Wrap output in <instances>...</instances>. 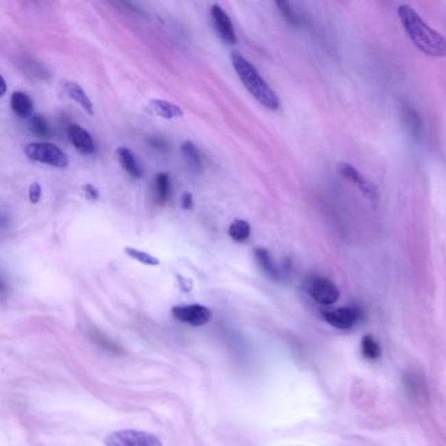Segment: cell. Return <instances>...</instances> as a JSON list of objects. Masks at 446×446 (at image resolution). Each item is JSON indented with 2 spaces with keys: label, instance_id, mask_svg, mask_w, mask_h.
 Here are the masks:
<instances>
[{
  "label": "cell",
  "instance_id": "cell-1",
  "mask_svg": "<svg viewBox=\"0 0 446 446\" xmlns=\"http://www.w3.org/2000/svg\"><path fill=\"white\" fill-rule=\"evenodd\" d=\"M398 16L406 34L423 54L433 58L446 57L445 37L431 28L412 7L401 4Z\"/></svg>",
  "mask_w": 446,
  "mask_h": 446
},
{
  "label": "cell",
  "instance_id": "cell-2",
  "mask_svg": "<svg viewBox=\"0 0 446 446\" xmlns=\"http://www.w3.org/2000/svg\"><path fill=\"white\" fill-rule=\"evenodd\" d=\"M232 63L247 92L264 108L270 110H277L280 106L279 97L263 80L256 67L237 51H233L232 54Z\"/></svg>",
  "mask_w": 446,
  "mask_h": 446
},
{
  "label": "cell",
  "instance_id": "cell-3",
  "mask_svg": "<svg viewBox=\"0 0 446 446\" xmlns=\"http://www.w3.org/2000/svg\"><path fill=\"white\" fill-rule=\"evenodd\" d=\"M27 158L42 162L55 168H67L69 158L67 155L54 144L50 143H29L24 149Z\"/></svg>",
  "mask_w": 446,
  "mask_h": 446
},
{
  "label": "cell",
  "instance_id": "cell-4",
  "mask_svg": "<svg viewBox=\"0 0 446 446\" xmlns=\"http://www.w3.org/2000/svg\"><path fill=\"white\" fill-rule=\"evenodd\" d=\"M106 446H162L155 434L148 432L123 430L109 434L105 440Z\"/></svg>",
  "mask_w": 446,
  "mask_h": 446
},
{
  "label": "cell",
  "instance_id": "cell-5",
  "mask_svg": "<svg viewBox=\"0 0 446 446\" xmlns=\"http://www.w3.org/2000/svg\"><path fill=\"white\" fill-rule=\"evenodd\" d=\"M336 169H338V173L342 177H345L347 181H349L359 187L360 193L368 201H371L372 204H378V201H380L378 188L373 182H371L367 177H364L354 165L347 164V162H340V164H338Z\"/></svg>",
  "mask_w": 446,
  "mask_h": 446
},
{
  "label": "cell",
  "instance_id": "cell-6",
  "mask_svg": "<svg viewBox=\"0 0 446 446\" xmlns=\"http://www.w3.org/2000/svg\"><path fill=\"white\" fill-rule=\"evenodd\" d=\"M322 316L327 323L338 330H351L362 318V312L358 306H343L331 310H323Z\"/></svg>",
  "mask_w": 446,
  "mask_h": 446
},
{
  "label": "cell",
  "instance_id": "cell-7",
  "mask_svg": "<svg viewBox=\"0 0 446 446\" xmlns=\"http://www.w3.org/2000/svg\"><path fill=\"white\" fill-rule=\"evenodd\" d=\"M306 289H308L309 296L314 301L321 303V305H325V306L335 303L340 297V292L338 287L330 280H327L325 277H319V276L312 277L308 282Z\"/></svg>",
  "mask_w": 446,
  "mask_h": 446
},
{
  "label": "cell",
  "instance_id": "cell-8",
  "mask_svg": "<svg viewBox=\"0 0 446 446\" xmlns=\"http://www.w3.org/2000/svg\"><path fill=\"white\" fill-rule=\"evenodd\" d=\"M172 314L179 322H184L195 327L207 325L212 318V312L207 306H203L199 303L174 306L172 309Z\"/></svg>",
  "mask_w": 446,
  "mask_h": 446
},
{
  "label": "cell",
  "instance_id": "cell-9",
  "mask_svg": "<svg viewBox=\"0 0 446 446\" xmlns=\"http://www.w3.org/2000/svg\"><path fill=\"white\" fill-rule=\"evenodd\" d=\"M211 16L215 24L216 30L219 33V36L228 43H236L237 37H236V32H234V27L232 24V20L227 12L217 4H214L211 8Z\"/></svg>",
  "mask_w": 446,
  "mask_h": 446
},
{
  "label": "cell",
  "instance_id": "cell-10",
  "mask_svg": "<svg viewBox=\"0 0 446 446\" xmlns=\"http://www.w3.org/2000/svg\"><path fill=\"white\" fill-rule=\"evenodd\" d=\"M69 138L73 147L83 155H92L95 152V142L90 134L86 129L80 127L79 125H70L69 126Z\"/></svg>",
  "mask_w": 446,
  "mask_h": 446
},
{
  "label": "cell",
  "instance_id": "cell-11",
  "mask_svg": "<svg viewBox=\"0 0 446 446\" xmlns=\"http://www.w3.org/2000/svg\"><path fill=\"white\" fill-rule=\"evenodd\" d=\"M63 89H64L66 95L70 99H72V100L76 101L86 110L88 114H93L95 113V108H93L92 101L86 96V90L82 86H79L77 83L64 82L63 83Z\"/></svg>",
  "mask_w": 446,
  "mask_h": 446
},
{
  "label": "cell",
  "instance_id": "cell-12",
  "mask_svg": "<svg viewBox=\"0 0 446 446\" xmlns=\"http://www.w3.org/2000/svg\"><path fill=\"white\" fill-rule=\"evenodd\" d=\"M172 186L171 178L166 173H160L155 178L153 184V199L158 206H164L171 198Z\"/></svg>",
  "mask_w": 446,
  "mask_h": 446
},
{
  "label": "cell",
  "instance_id": "cell-13",
  "mask_svg": "<svg viewBox=\"0 0 446 446\" xmlns=\"http://www.w3.org/2000/svg\"><path fill=\"white\" fill-rule=\"evenodd\" d=\"M149 106L156 114L165 118V119L179 118L184 115V110L178 105L169 102V101L153 99V100L149 101Z\"/></svg>",
  "mask_w": 446,
  "mask_h": 446
},
{
  "label": "cell",
  "instance_id": "cell-14",
  "mask_svg": "<svg viewBox=\"0 0 446 446\" xmlns=\"http://www.w3.org/2000/svg\"><path fill=\"white\" fill-rule=\"evenodd\" d=\"M118 153V158H119V162L122 165V168L129 173V175L135 177V178H140L143 175V172H142V168L139 166L136 158L134 156V153L129 151V148H119L116 151Z\"/></svg>",
  "mask_w": 446,
  "mask_h": 446
},
{
  "label": "cell",
  "instance_id": "cell-15",
  "mask_svg": "<svg viewBox=\"0 0 446 446\" xmlns=\"http://www.w3.org/2000/svg\"><path fill=\"white\" fill-rule=\"evenodd\" d=\"M254 257L257 259L260 269L264 271V273L267 276H270L273 280H277L280 277V273L276 267V264L273 263V258L269 253L267 249H263V247H257L254 250Z\"/></svg>",
  "mask_w": 446,
  "mask_h": 446
},
{
  "label": "cell",
  "instance_id": "cell-16",
  "mask_svg": "<svg viewBox=\"0 0 446 446\" xmlns=\"http://www.w3.org/2000/svg\"><path fill=\"white\" fill-rule=\"evenodd\" d=\"M11 108L14 114L25 118L33 112V101L24 92H14L11 97Z\"/></svg>",
  "mask_w": 446,
  "mask_h": 446
},
{
  "label": "cell",
  "instance_id": "cell-17",
  "mask_svg": "<svg viewBox=\"0 0 446 446\" xmlns=\"http://www.w3.org/2000/svg\"><path fill=\"white\" fill-rule=\"evenodd\" d=\"M89 336L96 345H100L102 349H105V351H108L110 354H114V355L123 354V348L121 345H116L115 342H113L112 339H109L108 336H105L100 331L92 329V330L89 331Z\"/></svg>",
  "mask_w": 446,
  "mask_h": 446
},
{
  "label": "cell",
  "instance_id": "cell-18",
  "mask_svg": "<svg viewBox=\"0 0 446 446\" xmlns=\"http://www.w3.org/2000/svg\"><path fill=\"white\" fill-rule=\"evenodd\" d=\"M182 155L186 160L187 165L195 171V172H201V158L198 148L191 143V142H185L182 144Z\"/></svg>",
  "mask_w": 446,
  "mask_h": 446
},
{
  "label": "cell",
  "instance_id": "cell-19",
  "mask_svg": "<svg viewBox=\"0 0 446 446\" xmlns=\"http://www.w3.org/2000/svg\"><path fill=\"white\" fill-rule=\"evenodd\" d=\"M250 224L241 219H236L228 228V234L236 243H244L250 237Z\"/></svg>",
  "mask_w": 446,
  "mask_h": 446
},
{
  "label": "cell",
  "instance_id": "cell-20",
  "mask_svg": "<svg viewBox=\"0 0 446 446\" xmlns=\"http://www.w3.org/2000/svg\"><path fill=\"white\" fill-rule=\"evenodd\" d=\"M361 354L365 359L378 360L381 358V347L372 335H365L361 340Z\"/></svg>",
  "mask_w": 446,
  "mask_h": 446
},
{
  "label": "cell",
  "instance_id": "cell-21",
  "mask_svg": "<svg viewBox=\"0 0 446 446\" xmlns=\"http://www.w3.org/2000/svg\"><path fill=\"white\" fill-rule=\"evenodd\" d=\"M125 253L129 256V258L135 259L147 266H158L160 264V260L156 257L151 256L149 253L143 251V250L134 249V247H125Z\"/></svg>",
  "mask_w": 446,
  "mask_h": 446
},
{
  "label": "cell",
  "instance_id": "cell-22",
  "mask_svg": "<svg viewBox=\"0 0 446 446\" xmlns=\"http://www.w3.org/2000/svg\"><path fill=\"white\" fill-rule=\"evenodd\" d=\"M30 129L38 136H47L50 129L42 115H33L30 118Z\"/></svg>",
  "mask_w": 446,
  "mask_h": 446
},
{
  "label": "cell",
  "instance_id": "cell-23",
  "mask_svg": "<svg viewBox=\"0 0 446 446\" xmlns=\"http://www.w3.org/2000/svg\"><path fill=\"white\" fill-rule=\"evenodd\" d=\"M404 118H406L408 129H411V132L414 135H417L419 131L421 129V122H420V118L417 116V112L414 109H411V108H406L404 109Z\"/></svg>",
  "mask_w": 446,
  "mask_h": 446
},
{
  "label": "cell",
  "instance_id": "cell-24",
  "mask_svg": "<svg viewBox=\"0 0 446 446\" xmlns=\"http://www.w3.org/2000/svg\"><path fill=\"white\" fill-rule=\"evenodd\" d=\"M276 7L279 8L280 14L287 20L289 24H297V16L295 14V11L292 10L289 3H287V1H276Z\"/></svg>",
  "mask_w": 446,
  "mask_h": 446
},
{
  "label": "cell",
  "instance_id": "cell-25",
  "mask_svg": "<svg viewBox=\"0 0 446 446\" xmlns=\"http://www.w3.org/2000/svg\"><path fill=\"white\" fill-rule=\"evenodd\" d=\"M41 194H42V188L40 186L38 182H33L30 187H29V201L33 204L38 203L41 199Z\"/></svg>",
  "mask_w": 446,
  "mask_h": 446
},
{
  "label": "cell",
  "instance_id": "cell-26",
  "mask_svg": "<svg viewBox=\"0 0 446 446\" xmlns=\"http://www.w3.org/2000/svg\"><path fill=\"white\" fill-rule=\"evenodd\" d=\"M83 191H84V194H86V197L89 201H96L99 198L97 188L92 186V185H86V186L83 187Z\"/></svg>",
  "mask_w": 446,
  "mask_h": 446
},
{
  "label": "cell",
  "instance_id": "cell-27",
  "mask_svg": "<svg viewBox=\"0 0 446 446\" xmlns=\"http://www.w3.org/2000/svg\"><path fill=\"white\" fill-rule=\"evenodd\" d=\"M194 206V201H193V195L190 193H185L184 197H182V208L185 210H191Z\"/></svg>",
  "mask_w": 446,
  "mask_h": 446
},
{
  "label": "cell",
  "instance_id": "cell-28",
  "mask_svg": "<svg viewBox=\"0 0 446 446\" xmlns=\"http://www.w3.org/2000/svg\"><path fill=\"white\" fill-rule=\"evenodd\" d=\"M5 90H7V83H5L4 76H1V96L5 95Z\"/></svg>",
  "mask_w": 446,
  "mask_h": 446
}]
</instances>
